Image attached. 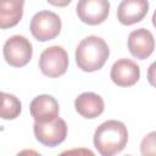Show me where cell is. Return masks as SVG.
I'll return each instance as SVG.
<instances>
[{
    "label": "cell",
    "mask_w": 156,
    "mask_h": 156,
    "mask_svg": "<svg viewBox=\"0 0 156 156\" xmlns=\"http://www.w3.org/2000/svg\"><path fill=\"white\" fill-rule=\"evenodd\" d=\"M93 143L100 155L113 156L121 152L128 143L127 127L121 121H106L96 128Z\"/></svg>",
    "instance_id": "obj_1"
},
{
    "label": "cell",
    "mask_w": 156,
    "mask_h": 156,
    "mask_svg": "<svg viewBox=\"0 0 156 156\" xmlns=\"http://www.w3.org/2000/svg\"><path fill=\"white\" fill-rule=\"evenodd\" d=\"M110 56L106 41L96 35L84 38L76 49V62L84 72H95L102 68Z\"/></svg>",
    "instance_id": "obj_2"
},
{
    "label": "cell",
    "mask_w": 156,
    "mask_h": 156,
    "mask_svg": "<svg viewBox=\"0 0 156 156\" xmlns=\"http://www.w3.org/2000/svg\"><path fill=\"white\" fill-rule=\"evenodd\" d=\"M61 18L52 11L37 12L29 24L32 35L38 41H48L55 39L61 32Z\"/></svg>",
    "instance_id": "obj_3"
},
{
    "label": "cell",
    "mask_w": 156,
    "mask_h": 156,
    "mask_svg": "<svg viewBox=\"0 0 156 156\" xmlns=\"http://www.w3.org/2000/svg\"><path fill=\"white\" fill-rule=\"evenodd\" d=\"M68 55L62 46L52 45L46 48L39 57V68L49 78H57L66 73L68 68Z\"/></svg>",
    "instance_id": "obj_4"
},
{
    "label": "cell",
    "mask_w": 156,
    "mask_h": 156,
    "mask_svg": "<svg viewBox=\"0 0 156 156\" xmlns=\"http://www.w3.org/2000/svg\"><path fill=\"white\" fill-rule=\"evenodd\" d=\"M33 130L35 139L49 147L60 145L67 136V124L58 116L46 122H34Z\"/></svg>",
    "instance_id": "obj_5"
},
{
    "label": "cell",
    "mask_w": 156,
    "mask_h": 156,
    "mask_svg": "<svg viewBox=\"0 0 156 156\" xmlns=\"http://www.w3.org/2000/svg\"><path fill=\"white\" fill-rule=\"evenodd\" d=\"M2 55L5 61L10 66L23 67L32 58L33 55L32 43L23 35H12L5 41Z\"/></svg>",
    "instance_id": "obj_6"
},
{
    "label": "cell",
    "mask_w": 156,
    "mask_h": 156,
    "mask_svg": "<svg viewBox=\"0 0 156 156\" xmlns=\"http://www.w3.org/2000/svg\"><path fill=\"white\" fill-rule=\"evenodd\" d=\"M79 20L89 26L105 22L110 13L108 0H79L76 7Z\"/></svg>",
    "instance_id": "obj_7"
},
{
    "label": "cell",
    "mask_w": 156,
    "mask_h": 156,
    "mask_svg": "<svg viewBox=\"0 0 156 156\" xmlns=\"http://www.w3.org/2000/svg\"><path fill=\"white\" fill-rule=\"evenodd\" d=\"M110 77L112 82L118 87H132L140 78V67L133 60L121 58L112 65Z\"/></svg>",
    "instance_id": "obj_8"
},
{
    "label": "cell",
    "mask_w": 156,
    "mask_h": 156,
    "mask_svg": "<svg viewBox=\"0 0 156 156\" xmlns=\"http://www.w3.org/2000/svg\"><path fill=\"white\" fill-rule=\"evenodd\" d=\"M155 48V40L152 33L146 28H139L130 32L128 37V49L132 56L145 60L147 58Z\"/></svg>",
    "instance_id": "obj_9"
},
{
    "label": "cell",
    "mask_w": 156,
    "mask_h": 156,
    "mask_svg": "<svg viewBox=\"0 0 156 156\" xmlns=\"http://www.w3.org/2000/svg\"><path fill=\"white\" fill-rule=\"evenodd\" d=\"M147 11V0H122L117 9V20L123 26H132L140 22Z\"/></svg>",
    "instance_id": "obj_10"
},
{
    "label": "cell",
    "mask_w": 156,
    "mask_h": 156,
    "mask_svg": "<svg viewBox=\"0 0 156 156\" xmlns=\"http://www.w3.org/2000/svg\"><path fill=\"white\" fill-rule=\"evenodd\" d=\"M29 111L34 122H46L58 116V102L51 95H38L32 100Z\"/></svg>",
    "instance_id": "obj_11"
},
{
    "label": "cell",
    "mask_w": 156,
    "mask_h": 156,
    "mask_svg": "<svg viewBox=\"0 0 156 156\" xmlns=\"http://www.w3.org/2000/svg\"><path fill=\"white\" fill-rule=\"evenodd\" d=\"M74 107H76V111L82 117L93 119L99 117L104 112L105 102L100 95L91 91H87L76 98Z\"/></svg>",
    "instance_id": "obj_12"
},
{
    "label": "cell",
    "mask_w": 156,
    "mask_h": 156,
    "mask_svg": "<svg viewBox=\"0 0 156 156\" xmlns=\"http://www.w3.org/2000/svg\"><path fill=\"white\" fill-rule=\"evenodd\" d=\"M24 0H0V29L12 28L22 20Z\"/></svg>",
    "instance_id": "obj_13"
},
{
    "label": "cell",
    "mask_w": 156,
    "mask_h": 156,
    "mask_svg": "<svg viewBox=\"0 0 156 156\" xmlns=\"http://www.w3.org/2000/svg\"><path fill=\"white\" fill-rule=\"evenodd\" d=\"M22 105L18 98L12 94L0 91V118L15 119L20 116Z\"/></svg>",
    "instance_id": "obj_14"
},
{
    "label": "cell",
    "mask_w": 156,
    "mask_h": 156,
    "mask_svg": "<svg viewBox=\"0 0 156 156\" xmlns=\"http://www.w3.org/2000/svg\"><path fill=\"white\" fill-rule=\"evenodd\" d=\"M50 5L52 6H57V7H65L67 6L72 0H46Z\"/></svg>",
    "instance_id": "obj_15"
}]
</instances>
